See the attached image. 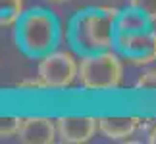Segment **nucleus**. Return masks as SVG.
<instances>
[{
    "mask_svg": "<svg viewBox=\"0 0 156 144\" xmlns=\"http://www.w3.org/2000/svg\"><path fill=\"white\" fill-rule=\"evenodd\" d=\"M116 8H91L77 14L69 27V39L77 50L98 52L108 50L116 43Z\"/></svg>",
    "mask_w": 156,
    "mask_h": 144,
    "instance_id": "f257e3e1",
    "label": "nucleus"
},
{
    "mask_svg": "<svg viewBox=\"0 0 156 144\" xmlns=\"http://www.w3.org/2000/svg\"><path fill=\"white\" fill-rule=\"evenodd\" d=\"M17 44L29 56H44L58 40V23L50 12L31 10L25 12L16 23Z\"/></svg>",
    "mask_w": 156,
    "mask_h": 144,
    "instance_id": "f03ea898",
    "label": "nucleus"
},
{
    "mask_svg": "<svg viewBox=\"0 0 156 144\" xmlns=\"http://www.w3.org/2000/svg\"><path fill=\"white\" fill-rule=\"evenodd\" d=\"M123 79V65L114 52L98 50L89 52L79 60L77 81L89 92L116 91Z\"/></svg>",
    "mask_w": 156,
    "mask_h": 144,
    "instance_id": "7ed1b4c3",
    "label": "nucleus"
},
{
    "mask_svg": "<svg viewBox=\"0 0 156 144\" xmlns=\"http://www.w3.org/2000/svg\"><path fill=\"white\" fill-rule=\"evenodd\" d=\"M77 73H79V62H75V58L64 50H50L48 54H44L37 67V75L44 83L46 91L68 88L77 79Z\"/></svg>",
    "mask_w": 156,
    "mask_h": 144,
    "instance_id": "20e7f679",
    "label": "nucleus"
},
{
    "mask_svg": "<svg viewBox=\"0 0 156 144\" xmlns=\"http://www.w3.org/2000/svg\"><path fill=\"white\" fill-rule=\"evenodd\" d=\"M118 50L135 65H148L156 60V31L147 29L139 33H116Z\"/></svg>",
    "mask_w": 156,
    "mask_h": 144,
    "instance_id": "39448f33",
    "label": "nucleus"
},
{
    "mask_svg": "<svg viewBox=\"0 0 156 144\" xmlns=\"http://www.w3.org/2000/svg\"><path fill=\"white\" fill-rule=\"evenodd\" d=\"M58 140L66 144L89 142L98 131V117L93 115H62L56 119Z\"/></svg>",
    "mask_w": 156,
    "mask_h": 144,
    "instance_id": "423d86ee",
    "label": "nucleus"
},
{
    "mask_svg": "<svg viewBox=\"0 0 156 144\" xmlns=\"http://www.w3.org/2000/svg\"><path fill=\"white\" fill-rule=\"evenodd\" d=\"M58 139L56 119L44 115H31L23 117L17 140L23 144H52Z\"/></svg>",
    "mask_w": 156,
    "mask_h": 144,
    "instance_id": "0eeeda50",
    "label": "nucleus"
},
{
    "mask_svg": "<svg viewBox=\"0 0 156 144\" xmlns=\"http://www.w3.org/2000/svg\"><path fill=\"white\" fill-rule=\"evenodd\" d=\"M151 119L141 117H98V133L108 140H129L137 131L145 129Z\"/></svg>",
    "mask_w": 156,
    "mask_h": 144,
    "instance_id": "6e6552de",
    "label": "nucleus"
},
{
    "mask_svg": "<svg viewBox=\"0 0 156 144\" xmlns=\"http://www.w3.org/2000/svg\"><path fill=\"white\" fill-rule=\"evenodd\" d=\"M151 19L143 14V12L129 8L119 12L118 19H116V33H139V31H147L151 29Z\"/></svg>",
    "mask_w": 156,
    "mask_h": 144,
    "instance_id": "1a4fd4ad",
    "label": "nucleus"
},
{
    "mask_svg": "<svg viewBox=\"0 0 156 144\" xmlns=\"http://www.w3.org/2000/svg\"><path fill=\"white\" fill-rule=\"evenodd\" d=\"M23 14V0H0V27L16 25Z\"/></svg>",
    "mask_w": 156,
    "mask_h": 144,
    "instance_id": "9d476101",
    "label": "nucleus"
},
{
    "mask_svg": "<svg viewBox=\"0 0 156 144\" xmlns=\"http://www.w3.org/2000/svg\"><path fill=\"white\" fill-rule=\"evenodd\" d=\"M23 117L17 115H0V139H12L17 136Z\"/></svg>",
    "mask_w": 156,
    "mask_h": 144,
    "instance_id": "9b49d317",
    "label": "nucleus"
},
{
    "mask_svg": "<svg viewBox=\"0 0 156 144\" xmlns=\"http://www.w3.org/2000/svg\"><path fill=\"white\" fill-rule=\"evenodd\" d=\"M137 91H147V92H156V69H147L139 75L135 83Z\"/></svg>",
    "mask_w": 156,
    "mask_h": 144,
    "instance_id": "f8f14e48",
    "label": "nucleus"
},
{
    "mask_svg": "<svg viewBox=\"0 0 156 144\" xmlns=\"http://www.w3.org/2000/svg\"><path fill=\"white\" fill-rule=\"evenodd\" d=\"M129 6L143 12L151 23H156V0H129Z\"/></svg>",
    "mask_w": 156,
    "mask_h": 144,
    "instance_id": "ddd939ff",
    "label": "nucleus"
},
{
    "mask_svg": "<svg viewBox=\"0 0 156 144\" xmlns=\"http://www.w3.org/2000/svg\"><path fill=\"white\" fill-rule=\"evenodd\" d=\"M17 91H23V92H41V91H46L44 83L41 81V77H29V79H23L21 83H17Z\"/></svg>",
    "mask_w": 156,
    "mask_h": 144,
    "instance_id": "4468645a",
    "label": "nucleus"
},
{
    "mask_svg": "<svg viewBox=\"0 0 156 144\" xmlns=\"http://www.w3.org/2000/svg\"><path fill=\"white\" fill-rule=\"evenodd\" d=\"M147 142H151V144H156V125L148 131V135H147Z\"/></svg>",
    "mask_w": 156,
    "mask_h": 144,
    "instance_id": "2eb2a0df",
    "label": "nucleus"
},
{
    "mask_svg": "<svg viewBox=\"0 0 156 144\" xmlns=\"http://www.w3.org/2000/svg\"><path fill=\"white\" fill-rule=\"evenodd\" d=\"M46 2H50V4H66V2H69V0H46Z\"/></svg>",
    "mask_w": 156,
    "mask_h": 144,
    "instance_id": "dca6fc26",
    "label": "nucleus"
}]
</instances>
